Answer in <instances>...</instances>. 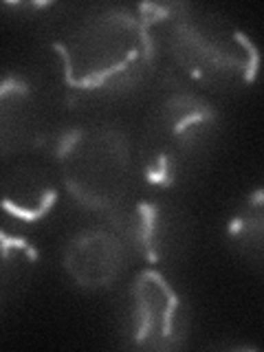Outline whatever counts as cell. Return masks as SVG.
<instances>
[{
	"instance_id": "obj_1",
	"label": "cell",
	"mask_w": 264,
	"mask_h": 352,
	"mask_svg": "<svg viewBox=\"0 0 264 352\" xmlns=\"http://www.w3.org/2000/svg\"><path fill=\"white\" fill-rule=\"evenodd\" d=\"M55 49L66 82L84 91L126 86L152 58L146 20L117 9L86 18Z\"/></svg>"
},
{
	"instance_id": "obj_2",
	"label": "cell",
	"mask_w": 264,
	"mask_h": 352,
	"mask_svg": "<svg viewBox=\"0 0 264 352\" xmlns=\"http://www.w3.org/2000/svg\"><path fill=\"white\" fill-rule=\"evenodd\" d=\"M170 49L187 73L212 86L251 82L260 64L253 42L216 16H176Z\"/></svg>"
},
{
	"instance_id": "obj_3",
	"label": "cell",
	"mask_w": 264,
	"mask_h": 352,
	"mask_svg": "<svg viewBox=\"0 0 264 352\" xmlns=\"http://www.w3.org/2000/svg\"><path fill=\"white\" fill-rule=\"evenodd\" d=\"M62 174L69 192L93 209H113L128 187V139L121 130L95 126L75 130L60 148Z\"/></svg>"
},
{
	"instance_id": "obj_4",
	"label": "cell",
	"mask_w": 264,
	"mask_h": 352,
	"mask_svg": "<svg viewBox=\"0 0 264 352\" xmlns=\"http://www.w3.org/2000/svg\"><path fill=\"white\" fill-rule=\"evenodd\" d=\"M216 113L194 95H174L148 126L146 159L148 176L154 183H174L181 165L207 139Z\"/></svg>"
},
{
	"instance_id": "obj_5",
	"label": "cell",
	"mask_w": 264,
	"mask_h": 352,
	"mask_svg": "<svg viewBox=\"0 0 264 352\" xmlns=\"http://www.w3.org/2000/svg\"><path fill=\"white\" fill-rule=\"evenodd\" d=\"M132 337L139 348L174 350L183 346L187 315L181 297L159 271H143L132 289Z\"/></svg>"
},
{
	"instance_id": "obj_6",
	"label": "cell",
	"mask_w": 264,
	"mask_h": 352,
	"mask_svg": "<svg viewBox=\"0 0 264 352\" xmlns=\"http://www.w3.org/2000/svg\"><path fill=\"white\" fill-rule=\"evenodd\" d=\"M124 264V247L106 229H88L77 234L64 253L66 273L84 289H102L113 284Z\"/></svg>"
},
{
	"instance_id": "obj_7",
	"label": "cell",
	"mask_w": 264,
	"mask_h": 352,
	"mask_svg": "<svg viewBox=\"0 0 264 352\" xmlns=\"http://www.w3.org/2000/svg\"><path fill=\"white\" fill-rule=\"evenodd\" d=\"M55 203V190L40 176H16L5 183V209L25 220H38Z\"/></svg>"
},
{
	"instance_id": "obj_8",
	"label": "cell",
	"mask_w": 264,
	"mask_h": 352,
	"mask_svg": "<svg viewBox=\"0 0 264 352\" xmlns=\"http://www.w3.org/2000/svg\"><path fill=\"white\" fill-rule=\"evenodd\" d=\"M229 236L242 256L264 264V192L251 196L247 205L234 216Z\"/></svg>"
}]
</instances>
